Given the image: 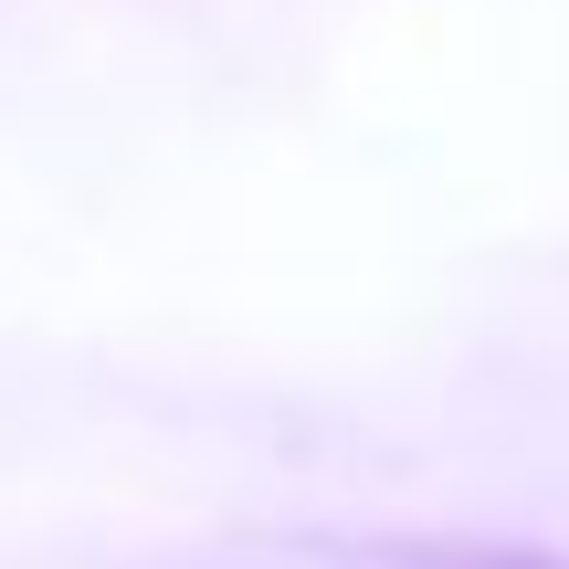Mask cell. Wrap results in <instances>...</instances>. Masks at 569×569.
Instances as JSON below:
<instances>
[{
    "instance_id": "cell-1",
    "label": "cell",
    "mask_w": 569,
    "mask_h": 569,
    "mask_svg": "<svg viewBox=\"0 0 569 569\" xmlns=\"http://www.w3.org/2000/svg\"><path fill=\"white\" fill-rule=\"evenodd\" d=\"M138 569H569V549L475 538V528H243L159 549Z\"/></svg>"
}]
</instances>
